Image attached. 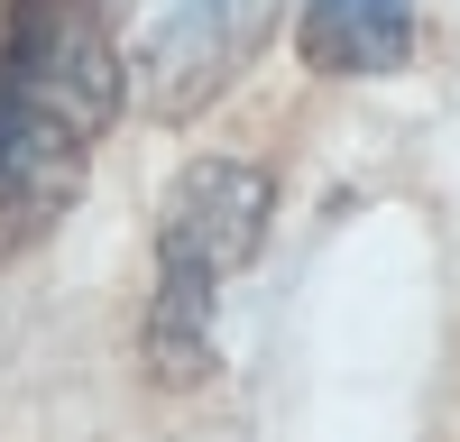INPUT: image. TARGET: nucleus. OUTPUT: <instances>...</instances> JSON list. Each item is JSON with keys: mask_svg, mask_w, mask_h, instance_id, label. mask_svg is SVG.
Masks as SVG:
<instances>
[{"mask_svg": "<svg viewBox=\"0 0 460 442\" xmlns=\"http://www.w3.org/2000/svg\"><path fill=\"white\" fill-rule=\"evenodd\" d=\"M267 221H277V184L249 157H194L166 203H157V286H184V295H212L221 277H240Z\"/></svg>", "mask_w": 460, "mask_h": 442, "instance_id": "nucleus-3", "label": "nucleus"}, {"mask_svg": "<svg viewBox=\"0 0 460 442\" xmlns=\"http://www.w3.org/2000/svg\"><path fill=\"white\" fill-rule=\"evenodd\" d=\"M304 65L314 74H396L414 56V0H304Z\"/></svg>", "mask_w": 460, "mask_h": 442, "instance_id": "nucleus-4", "label": "nucleus"}, {"mask_svg": "<svg viewBox=\"0 0 460 442\" xmlns=\"http://www.w3.org/2000/svg\"><path fill=\"white\" fill-rule=\"evenodd\" d=\"M120 47L93 0H10L0 37V258L47 240L93 175V138L120 120Z\"/></svg>", "mask_w": 460, "mask_h": 442, "instance_id": "nucleus-1", "label": "nucleus"}, {"mask_svg": "<svg viewBox=\"0 0 460 442\" xmlns=\"http://www.w3.org/2000/svg\"><path fill=\"white\" fill-rule=\"evenodd\" d=\"M277 19H286V0H166V19L138 37L120 84L147 120H194L258 65Z\"/></svg>", "mask_w": 460, "mask_h": 442, "instance_id": "nucleus-2", "label": "nucleus"}]
</instances>
